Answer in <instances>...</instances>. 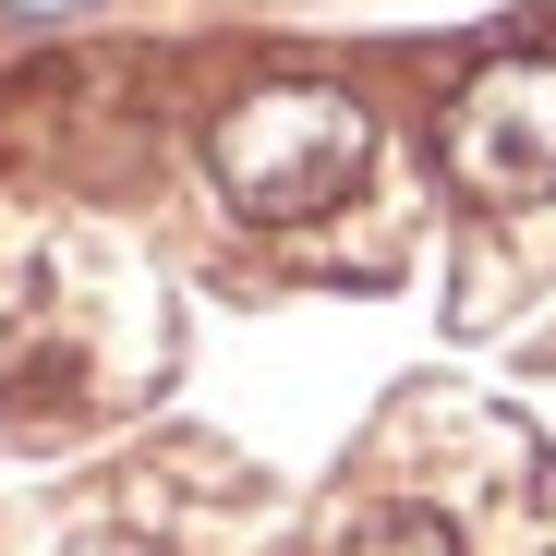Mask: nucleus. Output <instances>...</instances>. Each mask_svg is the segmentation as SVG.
<instances>
[{"label":"nucleus","mask_w":556,"mask_h":556,"mask_svg":"<svg viewBox=\"0 0 556 556\" xmlns=\"http://www.w3.org/2000/svg\"><path fill=\"white\" fill-rule=\"evenodd\" d=\"M363 157H376V122H363V98H339V85H315V73L254 85V98L206 134L218 194H230L242 218H266V230L327 218L351 181H363Z\"/></svg>","instance_id":"1"},{"label":"nucleus","mask_w":556,"mask_h":556,"mask_svg":"<svg viewBox=\"0 0 556 556\" xmlns=\"http://www.w3.org/2000/svg\"><path fill=\"white\" fill-rule=\"evenodd\" d=\"M435 146H447V181H459V194H484V206H544V194H556V49L484 61V73L447 98Z\"/></svg>","instance_id":"2"},{"label":"nucleus","mask_w":556,"mask_h":556,"mask_svg":"<svg viewBox=\"0 0 556 556\" xmlns=\"http://www.w3.org/2000/svg\"><path fill=\"white\" fill-rule=\"evenodd\" d=\"M351 556H447V532H435L424 508H388V520H363V532H351Z\"/></svg>","instance_id":"3"},{"label":"nucleus","mask_w":556,"mask_h":556,"mask_svg":"<svg viewBox=\"0 0 556 556\" xmlns=\"http://www.w3.org/2000/svg\"><path fill=\"white\" fill-rule=\"evenodd\" d=\"M73 556H169V544H146V532H85Z\"/></svg>","instance_id":"4"},{"label":"nucleus","mask_w":556,"mask_h":556,"mask_svg":"<svg viewBox=\"0 0 556 556\" xmlns=\"http://www.w3.org/2000/svg\"><path fill=\"white\" fill-rule=\"evenodd\" d=\"M0 13H25V25H73V13H98V0H0Z\"/></svg>","instance_id":"5"}]
</instances>
